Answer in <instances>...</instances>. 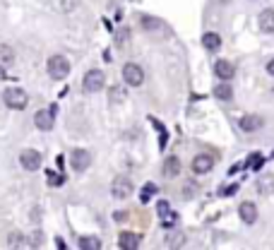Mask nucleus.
Wrapping results in <instances>:
<instances>
[{"mask_svg": "<svg viewBox=\"0 0 274 250\" xmlns=\"http://www.w3.org/2000/svg\"><path fill=\"white\" fill-rule=\"evenodd\" d=\"M214 96L221 99V101H231V99H233V89H231L228 84H219V87L214 89Z\"/></svg>", "mask_w": 274, "mask_h": 250, "instance_id": "nucleus-22", "label": "nucleus"}, {"mask_svg": "<svg viewBox=\"0 0 274 250\" xmlns=\"http://www.w3.org/2000/svg\"><path fill=\"white\" fill-rule=\"evenodd\" d=\"M257 27H260V31H265V34H272L274 31V10H265V12H260Z\"/></svg>", "mask_w": 274, "mask_h": 250, "instance_id": "nucleus-14", "label": "nucleus"}, {"mask_svg": "<svg viewBox=\"0 0 274 250\" xmlns=\"http://www.w3.org/2000/svg\"><path fill=\"white\" fill-rule=\"evenodd\" d=\"M133 181L130 178H125V176H118V178H113V185H111V193L113 197H118V200H125V197H130L133 195Z\"/></svg>", "mask_w": 274, "mask_h": 250, "instance_id": "nucleus-3", "label": "nucleus"}, {"mask_svg": "<svg viewBox=\"0 0 274 250\" xmlns=\"http://www.w3.org/2000/svg\"><path fill=\"white\" fill-rule=\"evenodd\" d=\"M139 243H142V238L137 236V233H128V231H123L120 236H118V246L123 250H137L139 248Z\"/></svg>", "mask_w": 274, "mask_h": 250, "instance_id": "nucleus-10", "label": "nucleus"}, {"mask_svg": "<svg viewBox=\"0 0 274 250\" xmlns=\"http://www.w3.org/2000/svg\"><path fill=\"white\" fill-rule=\"evenodd\" d=\"M123 96H120V87H113V91H111V101L115 104V101H120Z\"/></svg>", "mask_w": 274, "mask_h": 250, "instance_id": "nucleus-29", "label": "nucleus"}, {"mask_svg": "<svg viewBox=\"0 0 274 250\" xmlns=\"http://www.w3.org/2000/svg\"><path fill=\"white\" fill-rule=\"evenodd\" d=\"M274 190V178L272 176H262L260 181H257V193L260 195H270Z\"/></svg>", "mask_w": 274, "mask_h": 250, "instance_id": "nucleus-20", "label": "nucleus"}, {"mask_svg": "<svg viewBox=\"0 0 274 250\" xmlns=\"http://www.w3.org/2000/svg\"><path fill=\"white\" fill-rule=\"evenodd\" d=\"M80 248L82 250H99L101 248V241L96 236H82L80 238Z\"/></svg>", "mask_w": 274, "mask_h": 250, "instance_id": "nucleus-21", "label": "nucleus"}, {"mask_svg": "<svg viewBox=\"0 0 274 250\" xmlns=\"http://www.w3.org/2000/svg\"><path fill=\"white\" fill-rule=\"evenodd\" d=\"M123 80H125V84H130V87H139V84L144 82V72H142V68L137 63H125Z\"/></svg>", "mask_w": 274, "mask_h": 250, "instance_id": "nucleus-4", "label": "nucleus"}, {"mask_svg": "<svg viewBox=\"0 0 274 250\" xmlns=\"http://www.w3.org/2000/svg\"><path fill=\"white\" fill-rule=\"evenodd\" d=\"M46 70L53 80H65L70 75V63L65 56H51L48 63H46Z\"/></svg>", "mask_w": 274, "mask_h": 250, "instance_id": "nucleus-2", "label": "nucleus"}, {"mask_svg": "<svg viewBox=\"0 0 274 250\" xmlns=\"http://www.w3.org/2000/svg\"><path fill=\"white\" fill-rule=\"evenodd\" d=\"M202 46H205L207 51H219L221 48V36L219 34H214V31H207V34L202 36Z\"/></svg>", "mask_w": 274, "mask_h": 250, "instance_id": "nucleus-17", "label": "nucleus"}, {"mask_svg": "<svg viewBox=\"0 0 274 250\" xmlns=\"http://www.w3.org/2000/svg\"><path fill=\"white\" fill-rule=\"evenodd\" d=\"M181 246H185V236L183 233H176V236L168 238V248H181Z\"/></svg>", "mask_w": 274, "mask_h": 250, "instance_id": "nucleus-27", "label": "nucleus"}, {"mask_svg": "<svg viewBox=\"0 0 274 250\" xmlns=\"http://www.w3.org/2000/svg\"><path fill=\"white\" fill-rule=\"evenodd\" d=\"M161 173H164L166 178H176L178 173H181V161L176 159V157H168L164 161V168H161Z\"/></svg>", "mask_w": 274, "mask_h": 250, "instance_id": "nucleus-16", "label": "nucleus"}, {"mask_svg": "<svg viewBox=\"0 0 274 250\" xmlns=\"http://www.w3.org/2000/svg\"><path fill=\"white\" fill-rule=\"evenodd\" d=\"M139 22H142L144 31H157V29H164V22H161V20H157V17H149V15H144Z\"/></svg>", "mask_w": 274, "mask_h": 250, "instance_id": "nucleus-19", "label": "nucleus"}, {"mask_svg": "<svg viewBox=\"0 0 274 250\" xmlns=\"http://www.w3.org/2000/svg\"><path fill=\"white\" fill-rule=\"evenodd\" d=\"M84 89L87 91H99V89H104V84H106V75L101 72V70H89L87 75H84Z\"/></svg>", "mask_w": 274, "mask_h": 250, "instance_id": "nucleus-5", "label": "nucleus"}, {"mask_svg": "<svg viewBox=\"0 0 274 250\" xmlns=\"http://www.w3.org/2000/svg\"><path fill=\"white\" fill-rule=\"evenodd\" d=\"M214 168V161H212V157H207V154H197L195 159H192V171L195 173H209Z\"/></svg>", "mask_w": 274, "mask_h": 250, "instance_id": "nucleus-12", "label": "nucleus"}, {"mask_svg": "<svg viewBox=\"0 0 274 250\" xmlns=\"http://www.w3.org/2000/svg\"><path fill=\"white\" fill-rule=\"evenodd\" d=\"M238 128H241L243 133H255V130H260V128H262V118H260V115L248 113V115H243V118H241Z\"/></svg>", "mask_w": 274, "mask_h": 250, "instance_id": "nucleus-9", "label": "nucleus"}, {"mask_svg": "<svg viewBox=\"0 0 274 250\" xmlns=\"http://www.w3.org/2000/svg\"><path fill=\"white\" fill-rule=\"evenodd\" d=\"M154 193H157V185H154V183H147V185L142 188V193H139V200H142V205H147V202H149V197H152Z\"/></svg>", "mask_w": 274, "mask_h": 250, "instance_id": "nucleus-24", "label": "nucleus"}, {"mask_svg": "<svg viewBox=\"0 0 274 250\" xmlns=\"http://www.w3.org/2000/svg\"><path fill=\"white\" fill-rule=\"evenodd\" d=\"M262 164H265V157H262V154H257V152H255V154H250V157H248V168L257 171Z\"/></svg>", "mask_w": 274, "mask_h": 250, "instance_id": "nucleus-23", "label": "nucleus"}, {"mask_svg": "<svg viewBox=\"0 0 274 250\" xmlns=\"http://www.w3.org/2000/svg\"><path fill=\"white\" fill-rule=\"evenodd\" d=\"M214 72H217V77H219V80H224V82L233 80V75H236L233 65H231V63H226V60H219V63L214 65Z\"/></svg>", "mask_w": 274, "mask_h": 250, "instance_id": "nucleus-13", "label": "nucleus"}, {"mask_svg": "<svg viewBox=\"0 0 274 250\" xmlns=\"http://www.w3.org/2000/svg\"><path fill=\"white\" fill-rule=\"evenodd\" d=\"M70 164H72V168H75L77 173H82V171H87V166L91 164V154H89L87 149H72V152H70Z\"/></svg>", "mask_w": 274, "mask_h": 250, "instance_id": "nucleus-7", "label": "nucleus"}, {"mask_svg": "<svg viewBox=\"0 0 274 250\" xmlns=\"http://www.w3.org/2000/svg\"><path fill=\"white\" fill-rule=\"evenodd\" d=\"M2 101H5V106H7V109L22 111V109L29 104V96H27V91H24V89H20V87H10V89H5V91H2Z\"/></svg>", "mask_w": 274, "mask_h": 250, "instance_id": "nucleus-1", "label": "nucleus"}, {"mask_svg": "<svg viewBox=\"0 0 274 250\" xmlns=\"http://www.w3.org/2000/svg\"><path fill=\"white\" fill-rule=\"evenodd\" d=\"M267 72H270V75H272V77H274V58H272V60H270V63H267Z\"/></svg>", "mask_w": 274, "mask_h": 250, "instance_id": "nucleus-30", "label": "nucleus"}, {"mask_svg": "<svg viewBox=\"0 0 274 250\" xmlns=\"http://www.w3.org/2000/svg\"><path fill=\"white\" fill-rule=\"evenodd\" d=\"M195 193H197V183H195V181H188V183H185V188L181 190L183 200H190V197H192Z\"/></svg>", "mask_w": 274, "mask_h": 250, "instance_id": "nucleus-25", "label": "nucleus"}, {"mask_svg": "<svg viewBox=\"0 0 274 250\" xmlns=\"http://www.w3.org/2000/svg\"><path fill=\"white\" fill-rule=\"evenodd\" d=\"M46 178H48L51 185H60L63 183V176H55V173H46Z\"/></svg>", "mask_w": 274, "mask_h": 250, "instance_id": "nucleus-28", "label": "nucleus"}, {"mask_svg": "<svg viewBox=\"0 0 274 250\" xmlns=\"http://www.w3.org/2000/svg\"><path fill=\"white\" fill-rule=\"evenodd\" d=\"M20 164L27 168V171H39V166H41V154L36 149H24L20 154Z\"/></svg>", "mask_w": 274, "mask_h": 250, "instance_id": "nucleus-8", "label": "nucleus"}, {"mask_svg": "<svg viewBox=\"0 0 274 250\" xmlns=\"http://www.w3.org/2000/svg\"><path fill=\"white\" fill-rule=\"evenodd\" d=\"M238 214H241V222L243 224H255L257 222V207H255L252 202H241Z\"/></svg>", "mask_w": 274, "mask_h": 250, "instance_id": "nucleus-11", "label": "nucleus"}, {"mask_svg": "<svg viewBox=\"0 0 274 250\" xmlns=\"http://www.w3.org/2000/svg\"><path fill=\"white\" fill-rule=\"evenodd\" d=\"M7 241H10V248H22V246H24V236H22V233H17V231H15V233H10V238H7Z\"/></svg>", "mask_w": 274, "mask_h": 250, "instance_id": "nucleus-26", "label": "nucleus"}, {"mask_svg": "<svg viewBox=\"0 0 274 250\" xmlns=\"http://www.w3.org/2000/svg\"><path fill=\"white\" fill-rule=\"evenodd\" d=\"M15 63V51L7 44H0V65H12Z\"/></svg>", "mask_w": 274, "mask_h": 250, "instance_id": "nucleus-18", "label": "nucleus"}, {"mask_svg": "<svg viewBox=\"0 0 274 250\" xmlns=\"http://www.w3.org/2000/svg\"><path fill=\"white\" fill-rule=\"evenodd\" d=\"M157 212H159V217L164 219V226H173V224L178 222L176 212H171V207H168V202H166V200H161V202H159Z\"/></svg>", "mask_w": 274, "mask_h": 250, "instance_id": "nucleus-15", "label": "nucleus"}, {"mask_svg": "<svg viewBox=\"0 0 274 250\" xmlns=\"http://www.w3.org/2000/svg\"><path fill=\"white\" fill-rule=\"evenodd\" d=\"M55 123V106H51V109H44V111H39L36 115H34V125L39 128V130H51Z\"/></svg>", "mask_w": 274, "mask_h": 250, "instance_id": "nucleus-6", "label": "nucleus"}]
</instances>
